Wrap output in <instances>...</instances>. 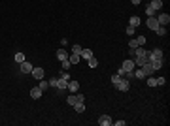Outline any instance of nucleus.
<instances>
[{"instance_id":"f257e3e1","label":"nucleus","mask_w":170,"mask_h":126,"mask_svg":"<svg viewBox=\"0 0 170 126\" xmlns=\"http://www.w3.org/2000/svg\"><path fill=\"white\" fill-rule=\"evenodd\" d=\"M148 60H163V49L161 47H155L153 51H148Z\"/></svg>"},{"instance_id":"f03ea898","label":"nucleus","mask_w":170,"mask_h":126,"mask_svg":"<svg viewBox=\"0 0 170 126\" xmlns=\"http://www.w3.org/2000/svg\"><path fill=\"white\" fill-rule=\"evenodd\" d=\"M113 87H115L117 90H121V92H127V90L130 89V83H129V79H125V77H121V79H119V83H115Z\"/></svg>"},{"instance_id":"7ed1b4c3","label":"nucleus","mask_w":170,"mask_h":126,"mask_svg":"<svg viewBox=\"0 0 170 126\" xmlns=\"http://www.w3.org/2000/svg\"><path fill=\"white\" fill-rule=\"evenodd\" d=\"M155 19H157V23H159L161 27H166V25L170 23V15L168 13H157Z\"/></svg>"},{"instance_id":"20e7f679","label":"nucleus","mask_w":170,"mask_h":126,"mask_svg":"<svg viewBox=\"0 0 170 126\" xmlns=\"http://www.w3.org/2000/svg\"><path fill=\"white\" fill-rule=\"evenodd\" d=\"M32 68H34V66H32L28 60H23V62L19 64V70H21V73H30V72H32Z\"/></svg>"},{"instance_id":"39448f33","label":"nucleus","mask_w":170,"mask_h":126,"mask_svg":"<svg viewBox=\"0 0 170 126\" xmlns=\"http://www.w3.org/2000/svg\"><path fill=\"white\" fill-rule=\"evenodd\" d=\"M121 68H123V70H125V73L127 72H132V70H134V60L132 59H129V60H123V64H121Z\"/></svg>"},{"instance_id":"423d86ee","label":"nucleus","mask_w":170,"mask_h":126,"mask_svg":"<svg viewBox=\"0 0 170 126\" xmlns=\"http://www.w3.org/2000/svg\"><path fill=\"white\" fill-rule=\"evenodd\" d=\"M146 25H148V28H149V30H157V28L161 27V25L157 23V19H155V17H148V21H146Z\"/></svg>"},{"instance_id":"0eeeda50","label":"nucleus","mask_w":170,"mask_h":126,"mask_svg":"<svg viewBox=\"0 0 170 126\" xmlns=\"http://www.w3.org/2000/svg\"><path fill=\"white\" fill-rule=\"evenodd\" d=\"M112 117H110V115H100V117H98V124L100 126H110V124H112Z\"/></svg>"},{"instance_id":"6e6552de","label":"nucleus","mask_w":170,"mask_h":126,"mask_svg":"<svg viewBox=\"0 0 170 126\" xmlns=\"http://www.w3.org/2000/svg\"><path fill=\"white\" fill-rule=\"evenodd\" d=\"M42 92H44V90H42L40 87H34V89H30V98L32 100H40L42 98Z\"/></svg>"},{"instance_id":"1a4fd4ad","label":"nucleus","mask_w":170,"mask_h":126,"mask_svg":"<svg viewBox=\"0 0 170 126\" xmlns=\"http://www.w3.org/2000/svg\"><path fill=\"white\" fill-rule=\"evenodd\" d=\"M32 77H34V79H38V81H40V79H44V68H32Z\"/></svg>"},{"instance_id":"9d476101","label":"nucleus","mask_w":170,"mask_h":126,"mask_svg":"<svg viewBox=\"0 0 170 126\" xmlns=\"http://www.w3.org/2000/svg\"><path fill=\"white\" fill-rule=\"evenodd\" d=\"M142 72H144V75H146V77H149V75H153V73H155V70L151 68V64H149V62H146V64L142 66Z\"/></svg>"},{"instance_id":"9b49d317","label":"nucleus","mask_w":170,"mask_h":126,"mask_svg":"<svg viewBox=\"0 0 170 126\" xmlns=\"http://www.w3.org/2000/svg\"><path fill=\"white\" fill-rule=\"evenodd\" d=\"M146 62H149V60H148V55H142V57H136V60H134V66L142 68Z\"/></svg>"},{"instance_id":"f8f14e48","label":"nucleus","mask_w":170,"mask_h":126,"mask_svg":"<svg viewBox=\"0 0 170 126\" xmlns=\"http://www.w3.org/2000/svg\"><path fill=\"white\" fill-rule=\"evenodd\" d=\"M68 90H70L72 94H76L78 90H80V83H78V81H72V79H70V81H68Z\"/></svg>"},{"instance_id":"ddd939ff","label":"nucleus","mask_w":170,"mask_h":126,"mask_svg":"<svg viewBox=\"0 0 170 126\" xmlns=\"http://www.w3.org/2000/svg\"><path fill=\"white\" fill-rule=\"evenodd\" d=\"M57 90H61V92H63V90H68V81H66V79H61V77H59V81H57Z\"/></svg>"},{"instance_id":"4468645a","label":"nucleus","mask_w":170,"mask_h":126,"mask_svg":"<svg viewBox=\"0 0 170 126\" xmlns=\"http://www.w3.org/2000/svg\"><path fill=\"white\" fill-rule=\"evenodd\" d=\"M80 57H81V59H85V60H89L91 57H93V51H91V49H81Z\"/></svg>"},{"instance_id":"2eb2a0df","label":"nucleus","mask_w":170,"mask_h":126,"mask_svg":"<svg viewBox=\"0 0 170 126\" xmlns=\"http://www.w3.org/2000/svg\"><path fill=\"white\" fill-rule=\"evenodd\" d=\"M149 6H151L155 11H159V9L163 8V0H151V4H149Z\"/></svg>"},{"instance_id":"dca6fc26","label":"nucleus","mask_w":170,"mask_h":126,"mask_svg":"<svg viewBox=\"0 0 170 126\" xmlns=\"http://www.w3.org/2000/svg\"><path fill=\"white\" fill-rule=\"evenodd\" d=\"M57 59L63 62V60H66V59H68V53H66L64 49H59V51H57Z\"/></svg>"},{"instance_id":"f3484780","label":"nucleus","mask_w":170,"mask_h":126,"mask_svg":"<svg viewBox=\"0 0 170 126\" xmlns=\"http://www.w3.org/2000/svg\"><path fill=\"white\" fill-rule=\"evenodd\" d=\"M80 55H76V53H72V55H68V60H70V64H78L80 62Z\"/></svg>"},{"instance_id":"a211bd4d","label":"nucleus","mask_w":170,"mask_h":126,"mask_svg":"<svg viewBox=\"0 0 170 126\" xmlns=\"http://www.w3.org/2000/svg\"><path fill=\"white\" fill-rule=\"evenodd\" d=\"M149 64H151V68H153V70H155V72H157V70H161V68H163V60H151V62H149Z\"/></svg>"},{"instance_id":"6ab92c4d","label":"nucleus","mask_w":170,"mask_h":126,"mask_svg":"<svg viewBox=\"0 0 170 126\" xmlns=\"http://www.w3.org/2000/svg\"><path fill=\"white\" fill-rule=\"evenodd\" d=\"M74 109H76V113H83V111H85L83 102H76V104H74Z\"/></svg>"},{"instance_id":"aec40b11","label":"nucleus","mask_w":170,"mask_h":126,"mask_svg":"<svg viewBox=\"0 0 170 126\" xmlns=\"http://www.w3.org/2000/svg\"><path fill=\"white\" fill-rule=\"evenodd\" d=\"M129 25H130V27H138V25H140V17H136V15H132V17H130V21H129Z\"/></svg>"},{"instance_id":"412c9836","label":"nucleus","mask_w":170,"mask_h":126,"mask_svg":"<svg viewBox=\"0 0 170 126\" xmlns=\"http://www.w3.org/2000/svg\"><path fill=\"white\" fill-rule=\"evenodd\" d=\"M146 13H148V17H155V15H157V11L151 8V6H148V8H146Z\"/></svg>"},{"instance_id":"4be33fe9","label":"nucleus","mask_w":170,"mask_h":126,"mask_svg":"<svg viewBox=\"0 0 170 126\" xmlns=\"http://www.w3.org/2000/svg\"><path fill=\"white\" fill-rule=\"evenodd\" d=\"M61 79H66V81H70V79H72V75L68 73V70H63V72H61Z\"/></svg>"},{"instance_id":"5701e85b","label":"nucleus","mask_w":170,"mask_h":126,"mask_svg":"<svg viewBox=\"0 0 170 126\" xmlns=\"http://www.w3.org/2000/svg\"><path fill=\"white\" fill-rule=\"evenodd\" d=\"M87 62H89V68H96V66H98V60L94 59V57H91V59L87 60Z\"/></svg>"},{"instance_id":"b1692460","label":"nucleus","mask_w":170,"mask_h":126,"mask_svg":"<svg viewBox=\"0 0 170 126\" xmlns=\"http://www.w3.org/2000/svg\"><path fill=\"white\" fill-rule=\"evenodd\" d=\"M38 87H40L42 90H47V89H49V83L45 81V79H40V85H38Z\"/></svg>"},{"instance_id":"393cba45","label":"nucleus","mask_w":170,"mask_h":126,"mask_svg":"<svg viewBox=\"0 0 170 126\" xmlns=\"http://www.w3.org/2000/svg\"><path fill=\"white\" fill-rule=\"evenodd\" d=\"M134 77H136V79H144V77H146V75H144V72H142V68L134 70Z\"/></svg>"},{"instance_id":"a878e982","label":"nucleus","mask_w":170,"mask_h":126,"mask_svg":"<svg viewBox=\"0 0 170 126\" xmlns=\"http://www.w3.org/2000/svg\"><path fill=\"white\" fill-rule=\"evenodd\" d=\"M23 60H25V55H23V53H15V62L21 64Z\"/></svg>"},{"instance_id":"bb28decb","label":"nucleus","mask_w":170,"mask_h":126,"mask_svg":"<svg viewBox=\"0 0 170 126\" xmlns=\"http://www.w3.org/2000/svg\"><path fill=\"white\" fill-rule=\"evenodd\" d=\"M66 102H68V105H74V104H76V94H70L66 98Z\"/></svg>"},{"instance_id":"cd10ccee","label":"nucleus","mask_w":170,"mask_h":126,"mask_svg":"<svg viewBox=\"0 0 170 126\" xmlns=\"http://www.w3.org/2000/svg\"><path fill=\"white\" fill-rule=\"evenodd\" d=\"M148 85H149V87H157V79L149 75V77H148Z\"/></svg>"},{"instance_id":"c85d7f7f","label":"nucleus","mask_w":170,"mask_h":126,"mask_svg":"<svg viewBox=\"0 0 170 126\" xmlns=\"http://www.w3.org/2000/svg\"><path fill=\"white\" fill-rule=\"evenodd\" d=\"M81 49H83L81 45H72V53H76V55H80V53H81Z\"/></svg>"},{"instance_id":"c756f323","label":"nucleus","mask_w":170,"mask_h":126,"mask_svg":"<svg viewBox=\"0 0 170 126\" xmlns=\"http://www.w3.org/2000/svg\"><path fill=\"white\" fill-rule=\"evenodd\" d=\"M125 32H127V34H129V36H134V32H136V28H134V27H130V25H129V27H127V30H125Z\"/></svg>"},{"instance_id":"7c9ffc66","label":"nucleus","mask_w":170,"mask_h":126,"mask_svg":"<svg viewBox=\"0 0 170 126\" xmlns=\"http://www.w3.org/2000/svg\"><path fill=\"white\" fill-rule=\"evenodd\" d=\"M157 34H159V36H165V34H166V27H159V28H157Z\"/></svg>"},{"instance_id":"2f4dec72","label":"nucleus","mask_w":170,"mask_h":126,"mask_svg":"<svg viewBox=\"0 0 170 126\" xmlns=\"http://www.w3.org/2000/svg\"><path fill=\"white\" fill-rule=\"evenodd\" d=\"M57 81H59V77H51L47 83H49V87H57Z\"/></svg>"},{"instance_id":"473e14b6","label":"nucleus","mask_w":170,"mask_h":126,"mask_svg":"<svg viewBox=\"0 0 170 126\" xmlns=\"http://www.w3.org/2000/svg\"><path fill=\"white\" fill-rule=\"evenodd\" d=\"M136 43H138V45H144V43H146V36H138V38H136Z\"/></svg>"},{"instance_id":"72a5a7b5","label":"nucleus","mask_w":170,"mask_h":126,"mask_svg":"<svg viewBox=\"0 0 170 126\" xmlns=\"http://www.w3.org/2000/svg\"><path fill=\"white\" fill-rule=\"evenodd\" d=\"M61 64H63V70H68V68L72 66V64H70V60H68V59H66V60H63Z\"/></svg>"},{"instance_id":"f704fd0d","label":"nucleus","mask_w":170,"mask_h":126,"mask_svg":"<svg viewBox=\"0 0 170 126\" xmlns=\"http://www.w3.org/2000/svg\"><path fill=\"white\" fill-rule=\"evenodd\" d=\"M129 47H130V49H136V47H140V45L136 43V40H130L129 41Z\"/></svg>"},{"instance_id":"c9c22d12","label":"nucleus","mask_w":170,"mask_h":126,"mask_svg":"<svg viewBox=\"0 0 170 126\" xmlns=\"http://www.w3.org/2000/svg\"><path fill=\"white\" fill-rule=\"evenodd\" d=\"M119 79H121V75H117V73H115V75H112V83H113V85L119 83Z\"/></svg>"},{"instance_id":"e433bc0d","label":"nucleus","mask_w":170,"mask_h":126,"mask_svg":"<svg viewBox=\"0 0 170 126\" xmlns=\"http://www.w3.org/2000/svg\"><path fill=\"white\" fill-rule=\"evenodd\" d=\"M157 85H165V77H157Z\"/></svg>"},{"instance_id":"4c0bfd02","label":"nucleus","mask_w":170,"mask_h":126,"mask_svg":"<svg viewBox=\"0 0 170 126\" xmlns=\"http://www.w3.org/2000/svg\"><path fill=\"white\" fill-rule=\"evenodd\" d=\"M112 124H115V126H125V121H115V122H112Z\"/></svg>"},{"instance_id":"58836bf2","label":"nucleus","mask_w":170,"mask_h":126,"mask_svg":"<svg viewBox=\"0 0 170 126\" xmlns=\"http://www.w3.org/2000/svg\"><path fill=\"white\" fill-rule=\"evenodd\" d=\"M117 75H121V77H125V70H123V68H119V70H117Z\"/></svg>"},{"instance_id":"ea45409f","label":"nucleus","mask_w":170,"mask_h":126,"mask_svg":"<svg viewBox=\"0 0 170 126\" xmlns=\"http://www.w3.org/2000/svg\"><path fill=\"white\" fill-rule=\"evenodd\" d=\"M130 2H132V4H134V6H138L140 2H142V0H130Z\"/></svg>"}]
</instances>
